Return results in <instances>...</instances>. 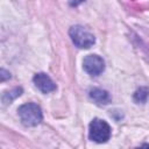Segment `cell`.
I'll list each match as a JSON object with an SVG mask.
<instances>
[{
	"label": "cell",
	"instance_id": "7a4b0ae2",
	"mask_svg": "<svg viewBox=\"0 0 149 149\" xmlns=\"http://www.w3.org/2000/svg\"><path fill=\"white\" fill-rule=\"evenodd\" d=\"M69 34H70V37H71L72 42L74 43V45L78 48H81V49H87V48L92 47L95 42L94 35L90 30L84 28L83 26L71 27L69 30Z\"/></svg>",
	"mask_w": 149,
	"mask_h": 149
},
{
	"label": "cell",
	"instance_id": "5b68a950",
	"mask_svg": "<svg viewBox=\"0 0 149 149\" xmlns=\"http://www.w3.org/2000/svg\"><path fill=\"white\" fill-rule=\"evenodd\" d=\"M34 84L43 93H50L56 90V84L51 80V78L48 74L43 72L34 76Z\"/></svg>",
	"mask_w": 149,
	"mask_h": 149
},
{
	"label": "cell",
	"instance_id": "30bf717a",
	"mask_svg": "<svg viewBox=\"0 0 149 149\" xmlns=\"http://www.w3.org/2000/svg\"><path fill=\"white\" fill-rule=\"evenodd\" d=\"M84 0H69V2H70V5L71 6H78L79 3H81Z\"/></svg>",
	"mask_w": 149,
	"mask_h": 149
},
{
	"label": "cell",
	"instance_id": "52a82bcc",
	"mask_svg": "<svg viewBox=\"0 0 149 149\" xmlns=\"http://www.w3.org/2000/svg\"><path fill=\"white\" fill-rule=\"evenodd\" d=\"M21 93H22V88H21V87H15V88H13V90L9 91V92H5V93L2 94L1 100H2V102H3L5 105H6V104H10L15 98L20 97Z\"/></svg>",
	"mask_w": 149,
	"mask_h": 149
},
{
	"label": "cell",
	"instance_id": "6da1fadb",
	"mask_svg": "<svg viewBox=\"0 0 149 149\" xmlns=\"http://www.w3.org/2000/svg\"><path fill=\"white\" fill-rule=\"evenodd\" d=\"M19 116L21 122L24 126L28 127H33L38 125L42 121V111L41 107L34 102H28V104H23L22 106L19 107L17 109Z\"/></svg>",
	"mask_w": 149,
	"mask_h": 149
},
{
	"label": "cell",
	"instance_id": "277c9868",
	"mask_svg": "<svg viewBox=\"0 0 149 149\" xmlns=\"http://www.w3.org/2000/svg\"><path fill=\"white\" fill-rule=\"evenodd\" d=\"M83 68L88 74L99 76L105 69V63L98 55H87L83 61Z\"/></svg>",
	"mask_w": 149,
	"mask_h": 149
},
{
	"label": "cell",
	"instance_id": "ba28073f",
	"mask_svg": "<svg viewBox=\"0 0 149 149\" xmlns=\"http://www.w3.org/2000/svg\"><path fill=\"white\" fill-rule=\"evenodd\" d=\"M148 97H149V88L146 87V86H142V87H140V88L135 92V94H134V100H135L136 102L143 104V102L147 101Z\"/></svg>",
	"mask_w": 149,
	"mask_h": 149
},
{
	"label": "cell",
	"instance_id": "8992f818",
	"mask_svg": "<svg viewBox=\"0 0 149 149\" xmlns=\"http://www.w3.org/2000/svg\"><path fill=\"white\" fill-rule=\"evenodd\" d=\"M90 97L91 99H93V101H95V104L98 105H107L111 102V95L107 91L102 90V88H92L90 91Z\"/></svg>",
	"mask_w": 149,
	"mask_h": 149
},
{
	"label": "cell",
	"instance_id": "3957f363",
	"mask_svg": "<svg viewBox=\"0 0 149 149\" xmlns=\"http://www.w3.org/2000/svg\"><path fill=\"white\" fill-rule=\"evenodd\" d=\"M90 139L98 143H104L111 137L109 125L101 119H94L90 123Z\"/></svg>",
	"mask_w": 149,
	"mask_h": 149
},
{
	"label": "cell",
	"instance_id": "9c48e42d",
	"mask_svg": "<svg viewBox=\"0 0 149 149\" xmlns=\"http://www.w3.org/2000/svg\"><path fill=\"white\" fill-rule=\"evenodd\" d=\"M9 77H10L9 72H7L5 69H1V81H5L6 78H9Z\"/></svg>",
	"mask_w": 149,
	"mask_h": 149
}]
</instances>
